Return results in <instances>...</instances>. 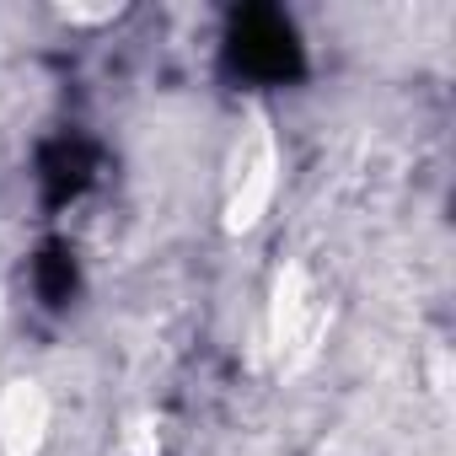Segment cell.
I'll return each mask as SVG.
<instances>
[{"label": "cell", "mask_w": 456, "mask_h": 456, "mask_svg": "<svg viewBox=\"0 0 456 456\" xmlns=\"http://www.w3.org/2000/svg\"><path fill=\"white\" fill-rule=\"evenodd\" d=\"M97 172H102V151L86 134H54L38 151V188H44V204L49 209L76 204L97 183Z\"/></svg>", "instance_id": "2"}, {"label": "cell", "mask_w": 456, "mask_h": 456, "mask_svg": "<svg viewBox=\"0 0 456 456\" xmlns=\"http://www.w3.org/2000/svg\"><path fill=\"white\" fill-rule=\"evenodd\" d=\"M225 70L253 86H290L306 76V49L280 6H242L225 28Z\"/></svg>", "instance_id": "1"}, {"label": "cell", "mask_w": 456, "mask_h": 456, "mask_svg": "<svg viewBox=\"0 0 456 456\" xmlns=\"http://www.w3.org/2000/svg\"><path fill=\"white\" fill-rule=\"evenodd\" d=\"M33 290H38L44 306H70V301H76V290H81V264H76V248H70V242L49 237V242L38 248V258H33Z\"/></svg>", "instance_id": "3"}]
</instances>
